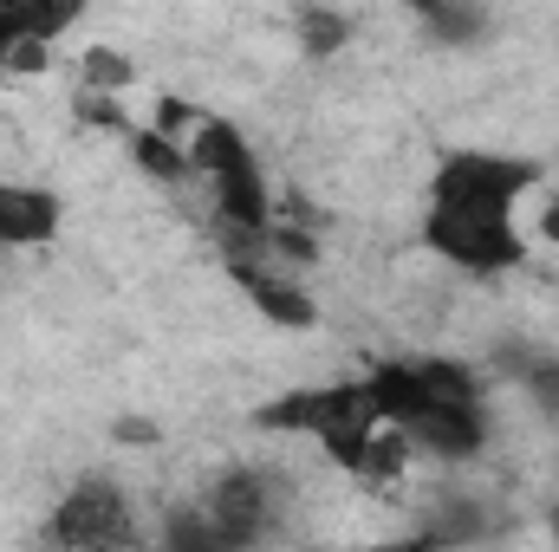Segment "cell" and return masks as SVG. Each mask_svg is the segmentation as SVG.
I'll return each instance as SVG.
<instances>
[{"mask_svg": "<svg viewBox=\"0 0 559 552\" xmlns=\"http://www.w3.org/2000/svg\"><path fill=\"white\" fill-rule=\"evenodd\" d=\"M358 377L378 422L397 429L417 455L442 468H468L488 455V435H495L488 391L462 358H378Z\"/></svg>", "mask_w": 559, "mask_h": 552, "instance_id": "7a4b0ae2", "label": "cell"}, {"mask_svg": "<svg viewBox=\"0 0 559 552\" xmlns=\"http://www.w3.org/2000/svg\"><path fill=\"white\" fill-rule=\"evenodd\" d=\"M527 397H534V410L559 422V358H534L527 364Z\"/></svg>", "mask_w": 559, "mask_h": 552, "instance_id": "9a60e30c", "label": "cell"}, {"mask_svg": "<svg viewBox=\"0 0 559 552\" xmlns=\"http://www.w3.org/2000/svg\"><path fill=\"white\" fill-rule=\"evenodd\" d=\"M66 235V195L33 176H0V254H46Z\"/></svg>", "mask_w": 559, "mask_h": 552, "instance_id": "ba28073f", "label": "cell"}, {"mask_svg": "<svg viewBox=\"0 0 559 552\" xmlns=\"http://www.w3.org/2000/svg\"><path fill=\"white\" fill-rule=\"evenodd\" d=\"M79 7H46V0H0V72L7 79H39L52 72V46L79 26Z\"/></svg>", "mask_w": 559, "mask_h": 552, "instance_id": "8992f818", "label": "cell"}, {"mask_svg": "<svg viewBox=\"0 0 559 552\" xmlns=\"http://www.w3.org/2000/svg\"><path fill=\"white\" fill-rule=\"evenodd\" d=\"M143 552H235V547L202 520V507H176V514L156 527V540H150Z\"/></svg>", "mask_w": 559, "mask_h": 552, "instance_id": "4fadbf2b", "label": "cell"}, {"mask_svg": "<svg viewBox=\"0 0 559 552\" xmlns=\"http://www.w3.org/2000/svg\"><path fill=\"white\" fill-rule=\"evenodd\" d=\"M72 65H79V92H92V98H124L138 85V59L124 46H105V39H92Z\"/></svg>", "mask_w": 559, "mask_h": 552, "instance_id": "8fae6325", "label": "cell"}, {"mask_svg": "<svg viewBox=\"0 0 559 552\" xmlns=\"http://www.w3.org/2000/svg\"><path fill=\"white\" fill-rule=\"evenodd\" d=\"M547 547L559 552V501H554V507H547Z\"/></svg>", "mask_w": 559, "mask_h": 552, "instance_id": "e0dca14e", "label": "cell"}, {"mask_svg": "<svg viewBox=\"0 0 559 552\" xmlns=\"http://www.w3.org/2000/svg\"><path fill=\"white\" fill-rule=\"evenodd\" d=\"M417 20H423V33L442 39V46H475L488 33V13H462V7H423Z\"/></svg>", "mask_w": 559, "mask_h": 552, "instance_id": "5bb4252c", "label": "cell"}, {"mask_svg": "<svg viewBox=\"0 0 559 552\" xmlns=\"http://www.w3.org/2000/svg\"><path fill=\"white\" fill-rule=\"evenodd\" d=\"M261 429H280V435H299L312 442L338 475L352 468V455L384 429L371 397H365V377H338V384H299V391H280L274 404L261 410Z\"/></svg>", "mask_w": 559, "mask_h": 552, "instance_id": "3957f363", "label": "cell"}, {"mask_svg": "<svg viewBox=\"0 0 559 552\" xmlns=\"http://www.w3.org/2000/svg\"><path fill=\"white\" fill-rule=\"evenodd\" d=\"M195 507L235 552H261L274 547L286 533V520H293V481L280 468H261V461H235L202 488Z\"/></svg>", "mask_w": 559, "mask_h": 552, "instance_id": "5b68a950", "label": "cell"}, {"mask_svg": "<svg viewBox=\"0 0 559 552\" xmlns=\"http://www.w3.org/2000/svg\"><path fill=\"white\" fill-rule=\"evenodd\" d=\"M345 552H449L429 527H404V533H378V540H358V547Z\"/></svg>", "mask_w": 559, "mask_h": 552, "instance_id": "2e32d148", "label": "cell"}, {"mask_svg": "<svg viewBox=\"0 0 559 552\" xmlns=\"http://www.w3.org/2000/svg\"><path fill=\"white\" fill-rule=\"evenodd\" d=\"M222 267H228V279L241 286V299H248L267 325H280V332H312V325H319V299L299 286V274L274 267L267 248H261V254H228Z\"/></svg>", "mask_w": 559, "mask_h": 552, "instance_id": "52a82bcc", "label": "cell"}, {"mask_svg": "<svg viewBox=\"0 0 559 552\" xmlns=\"http://www.w3.org/2000/svg\"><path fill=\"white\" fill-rule=\"evenodd\" d=\"M411 461H417V448H411L397 429H378V435L352 455L345 481H352L358 494H397V488L411 481Z\"/></svg>", "mask_w": 559, "mask_h": 552, "instance_id": "9c48e42d", "label": "cell"}, {"mask_svg": "<svg viewBox=\"0 0 559 552\" xmlns=\"http://www.w3.org/2000/svg\"><path fill=\"white\" fill-rule=\"evenodd\" d=\"M20 552H52V547H20Z\"/></svg>", "mask_w": 559, "mask_h": 552, "instance_id": "ac0fdd59", "label": "cell"}, {"mask_svg": "<svg viewBox=\"0 0 559 552\" xmlns=\"http://www.w3.org/2000/svg\"><path fill=\"white\" fill-rule=\"evenodd\" d=\"M547 189L540 156L449 149L423 189V248L462 279H508L527 267L534 241L521 228L527 195Z\"/></svg>", "mask_w": 559, "mask_h": 552, "instance_id": "6da1fadb", "label": "cell"}, {"mask_svg": "<svg viewBox=\"0 0 559 552\" xmlns=\"http://www.w3.org/2000/svg\"><path fill=\"white\" fill-rule=\"evenodd\" d=\"M124 156H131V169L150 176L156 189H182V182H195V169H189V149L176 137H163V131H150V124H131L124 131Z\"/></svg>", "mask_w": 559, "mask_h": 552, "instance_id": "30bf717a", "label": "cell"}, {"mask_svg": "<svg viewBox=\"0 0 559 552\" xmlns=\"http://www.w3.org/2000/svg\"><path fill=\"white\" fill-rule=\"evenodd\" d=\"M293 33H299V52H306V59H332V52L352 46V13L299 7V13H293Z\"/></svg>", "mask_w": 559, "mask_h": 552, "instance_id": "7c38bea8", "label": "cell"}, {"mask_svg": "<svg viewBox=\"0 0 559 552\" xmlns=\"http://www.w3.org/2000/svg\"><path fill=\"white\" fill-rule=\"evenodd\" d=\"M39 547H52V552H143L138 494L118 475H79L46 507Z\"/></svg>", "mask_w": 559, "mask_h": 552, "instance_id": "277c9868", "label": "cell"}]
</instances>
